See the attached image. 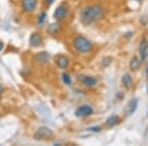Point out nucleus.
I'll use <instances>...</instances> for the list:
<instances>
[{"mask_svg":"<svg viewBox=\"0 0 148 146\" xmlns=\"http://www.w3.org/2000/svg\"><path fill=\"white\" fill-rule=\"evenodd\" d=\"M146 78L148 80V65H147V68H146Z\"/></svg>","mask_w":148,"mask_h":146,"instance_id":"obj_20","label":"nucleus"},{"mask_svg":"<svg viewBox=\"0 0 148 146\" xmlns=\"http://www.w3.org/2000/svg\"><path fill=\"white\" fill-rule=\"evenodd\" d=\"M90 129L93 130V131H100V129H101V128H100L99 126H97V127H92V128H90Z\"/></svg>","mask_w":148,"mask_h":146,"instance_id":"obj_18","label":"nucleus"},{"mask_svg":"<svg viewBox=\"0 0 148 146\" xmlns=\"http://www.w3.org/2000/svg\"><path fill=\"white\" fill-rule=\"evenodd\" d=\"M45 18H46V14L42 13V16H40V17H39V23H40V24H42V23L45 21Z\"/></svg>","mask_w":148,"mask_h":146,"instance_id":"obj_17","label":"nucleus"},{"mask_svg":"<svg viewBox=\"0 0 148 146\" xmlns=\"http://www.w3.org/2000/svg\"><path fill=\"white\" fill-rule=\"evenodd\" d=\"M73 45L75 49L80 53H88L93 49V44L88 39L79 36L73 40Z\"/></svg>","mask_w":148,"mask_h":146,"instance_id":"obj_2","label":"nucleus"},{"mask_svg":"<svg viewBox=\"0 0 148 146\" xmlns=\"http://www.w3.org/2000/svg\"><path fill=\"white\" fill-rule=\"evenodd\" d=\"M139 54L141 61H144L148 56V40L146 38H143L139 45Z\"/></svg>","mask_w":148,"mask_h":146,"instance_id":"obj_7","label":"nucleus"},{"mask_svg":"<svg viewBox=\"0 0 148 146\" xmlns=\"http://www.w3.org/2000/svg\"><path fill=\"white\" fill-rule=\"evenodd\" d=\"M67 13H68L67 7L64 5H60L56 9V11L53 13V17L56 21H61L67 16Z\"/></svg>","mask_w":148,"mask_h":146,"instance_id":"obj_5","label":"nucleus"},{"mask_svg":"<svg viewBox=\"0 0 148 146\" xmlns=\"http://www.w3.org/2000/svg\"><path fill=\"white\" fill-rule=\"evenodd\" d=\"M53 135V131L47 126H40L34 133V139L36 140H45L49 139Z\"/></svg>","mask_w":148,"mask_h":146,"instance_id":"obj_3","label":"nucleus"},{"mask_svg":"<svg viewBox=\"0 0 148 146\" xmlns=\"http://www.w3.org/2000/svg\"><path fill=\"white\" fill-rule=\"evenodd\" d=\"M42 37H40L39 34H37V33H34V34L30 37V45H32V47H38L42 45Z\"/></svg>","mask_w":148,"mask_h":146,"instance_id":"obj_11","label":"nucleus"},{"mask_svg":"<svg viewBox=\"0 0 148 146\" xmlns=\"http://www.w3.org/2000/svg\"><path fill=\"white\" fill-rule=\"evenodd\" d=\"M137 105H138V101L136 99L130 100L127 107H126V114H127V116H131V114H134V112L136 111V109H137Z\"/></svg>","mask_w":148,"mask_h":146,"instance_id":"obj_10","label":"nucleus"},{"mask_svg":"<svg viewBox=\"0 0 148 146\" xmlns=\"http://www.w3.org/2000/svg\"><path fill=\"white\" fill-rule=\"evenodd\" d=\"M3 47H4V45H3V42L0 40V51H2V49H3Z\"/></svg>","mask_w":148,"mask_h":146,"instance_id":"obj_19","label":"nucleus"},{"mask_svg":"<svg viewBox=\"0 0 148 146\" xmlns=\"http://www.w3.org/2000/svg\"><path fill=\"white\" fill-rule=\"evenodd\" d=\"M69 63H70L69 58L65 56H60L57 57V59H56V65L61 69L67 68L69 66Z\"/></svg>","mask_w":148,"mask_h":146,"instance_id":"obj_9","label":"nucleus"},{"mask_svg":"<svg viewBox=\"0 0 148 146\" xmlns=\"http://www.w3.org/2000/svg\"><path fill=\"white\" fill-rule=\"evenodd\" d=\"M78 80L82 83L83 85L87 86V87H93L97 84V79L92 77V76H87V75H80L77 77Z\"/></svg>","mask_w":148,"mask_h":146,"instance_id":"obj_6","label":"nucleus"},{"mask_svg":"<svg viewBox=\"0 0 148 146\" xmlns=\"http://www.w3.org/2000/svg\"><path fill=\"white\" fill-rule=\"evenodd\" d=\"M61 78H62V81L64 83H65L66 85H70L71 83H72V80H71V77L70 75L67 73H62V75H61Z\"/></svg>","mask_w":148,"mask_h":146,"instance_id":"obj_16","label":"nucleus"},{"mask_svg":"<svg viewBox=\"0 0 148 146\" xmlns=\"http://www.w3.org/2000/svg\"><path fill=\"white\" fill-rule=\"evenodd\" d=\"M36 59L40 62V63H49V60H51V56L49 53H47L46 51H42V52H40L36 56Z\"/></svg>","mask_w":148,"mask_h":146,"instance_id":"obj_12","label":"nucleus"},{"mask_svg":"<svg viewBox=\"0 0 148 146\" xmlns=\"http://www.w3.org/2000/svg\"><path fill=\"white\" fill-rule=\"evenodd\" d=\"M2 92H3V88H2V86H0V95H1Z\"/></svg>","mask_w":148,"mask_h":146,"instance_id":"obj_21","label":"nucleus"},{"mask_svg":"<svg viewBox=\"0 0 148 146\" xmlns=\"http://www.w3.org/2000/svg\"><path fill=\"white\" fill-rule=\"evenodd\" d=\"M93 112L94 111H93L92 107H90L89 105H82L75 111V116L77 118H85V117L91 116Z\"/></svg>","mask_w":148,"mask_h":146,"instance_id":"obj_4","label":"nucleus"},{"mask_svg":"<svg viewBox=\"0 0 148 146\" xmlns=\"http://www.w3.org/2000/svg\"><path fill=\"white\" fill-rule=\"evenodd\" d=\"M38 6L37 0H22V7L26 12H34Z\"/></svg>","mask_w":148,"mask_h":146,"instance_id":"obj_8","label":"nucleus"},{"mask_svg":"<svg viewBox=\"0 0 148 146\" xmlns=\"http://www.w3.org/2000/svg\"><path fill=\"white\" fill-rule=\"evenodd\" d=\"M47 1H49V4H51L52 2H53V0H47Z\"/></svg>","mask_w":148,"mask_h":146,"instance_id":"obj_22","label":"nucleus"},{"mask_svg":"<svg viewBox=\"0 0 148 146\" xmlns=\"http://www.w3.org/2000/svg\"><path fill=\"white\" fill-rule=\"evenodd\" d=\"M105 10L101 5H91L83 8L80 12V20L83 25L90 26L104 17Z\"/></svg>","mask_w":148,"mask_h":146,"instance_id":"obj_1","label":"nucleus"},{"mask_svg":"<svg viewBox=\"0 0 148 146\" xmlns=\"http://www.w3.org/2000/svg\"><path fill=\"white\" fill-rule=\"evenodd\" d=\"M123 86H125V88L126 90H130L131 88H132L133 79L130 76V74L126 73L123 76Z\"/></svg>","mask_w":148,"mask_h":146,"instance_id":"obj_13","label":"nucleus"},{"mask_svg":"<svg viewBox=\"0 0 148 146\" xmlns=\"http://www.w3.org/2000/svg\"><path fill=\"white\" fill-rule=\"evenodd\" d=\"M136 1H139V0H136Z\"/></svg>","mask_w":148,"mask_h":146,"instance_id":"obj_23","label":"nucleus"},{"mask_svg":"<svg viewBox=\"0 0 148 146\" xmlns=\"http://www.w3.org/2000/svg\"><path fill=\"white\" fill-rule=\"evenodd\" d=\"M119 121H120V118H119L118 116H116V114H113V116H111L108 119H107L106 124H107V126H109V127H113V126H114L116 124L119 123Z\"/></svg>","mask_w":148,"mask_h":146,"instance_id":"obj_15","label":"nucleus"},{"mask_svg":"<svg viewBox=\"0 0 148 146\" xmlns=\"http://www.w3.org/2000/svg\"><path fill=\"white\" fill-rule=\"evenodd\" d=\"M140 67V60L137 56H133L130 62V69L131 71H136Z\"/></svg>","mask_w":148,"mask_h":146,"instance_id":"obj_14","label":"nucleus"}]
</instances>
